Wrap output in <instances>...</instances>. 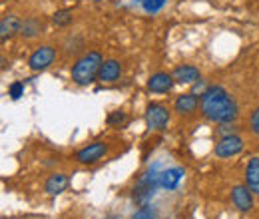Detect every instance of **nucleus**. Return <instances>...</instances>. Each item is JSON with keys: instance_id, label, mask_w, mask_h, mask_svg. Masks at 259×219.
<instances>
[{"instance_id": "nucleus-5", "label": "nucleus", "mask_w": 259, "mask_h": 219, "mask_svg": "<svg viewBox=\"0 0 259 219\" xmlns=\"http://www.w3.org/2000/svg\"><path fill=\"white\" fill-rule=\"evenodd\" d=\"M108 154V144L104 142H94V144H88L86 148L78 150L74 159L78 163H84V165H90V163H96L102 157Z\"/></svg>"}, {"instance_id": "nucleus-18", "label": "nucleus", "mask_w": 259, "mask_h": 219, "mask_svg": "<svg viewBox=\"0 0 259 219\" xmlns=\"http://www.w3.org/2000/svg\"><path fill=\"white\" fill-rule=\"evenodd\" d=\"M70 22H72V12H70V10H58V12H54V16H52V24L58 26V28H64Z\"/></svg>"}, {"instance_id": "nucleus-23", "label": "nucleus", "mask_w": 259, "mask_h": 219, "mask_svg": "<svg viewBox=\"0 0 259 219\" xmlns=\"http://www.w3.org/2000/svg\"><path fill=\"white\" fill-rule=\"evenodd\" d=\"M249 127H251V132L259 136V108L253 110V114H251V118H249Z\"/></svg>"}, {"instance_id": "nucleus-6", "label": "nucleus", "mask_w": 259, "mask_h": 219, "mask_svg": "<svg viewBox=\"0 0 259 219\" xmlns=\"http://www.w3.org/2000/svg\"><path fill=\"white\" fill-rule=\"evenodd\" d=\"M54 60H56V50L52 46H40V48H36L32 54H30L28 68L32 72H42V70H46Z\"/></svg>"}, {"instance_id": "nucleus-14", "label": "nucleus", "mask_w": 259, "mask_h": 219, "mask_svg": "<svg viewBox=\"0 0 259 219\" xmlns=\"http://www.w3.org/2000/svg\"><path fill=\"white\" fill-rule=\"evenodd\" d=\"M197 106H199L197 96H195L194 92H188V94L178 96V100H176V104H174V110H176L178 114H182V116H188V114L195 112Z\"/></svg>"}, {"instance_id": "nucleus-19", "label": "nucleus", "mask_w": 259, "mask_h": 219, "mask_svg": "<svg viewBox=\"0 0 259 219\" xmlns=\"http://www.w3.org/2000/svg\"><path fill=\"white\" fill-rule=\"evenodd\" d=\"M165 2H167V0H144V2H142V6H144V10H146V12L156 14V12H160L163 6H165Z\"/></svg>"}, {"instance_id": "nucleus-2", "label": "nucleus", "mask_w": 259, "mask_h": 219, "mask_svg": "<svg viewBox=\"0 0 259 219\" xmlns=\"http://www.w3.org/2000/svg\"><path fill=\"white\" fill-rule=\"evenodd\" d=\"M104 64V58L102 54L92 50V52H86L78 62L72 66V80L74 84L78 86H88L92 84L100 74V68Z\"/></svg>"}, {"instance_id": "nucleus-3", "label": "nucleus", "mask_w": 259, "mask_h": 219, "mask_svg": "<svg viewBox=\"0 0 259 219\" xmlns=\"http://www.w3.org/2000/svg\"><path fill=\"white\" fill-rule=\"evenodd\" d=\"M158 188H160V173L156 169L146 171L138 180V184L134 188V201L138 205H148V201L156 195V189Z\"/></svg>"}, {"instance_id": "nucleus-20", "label": "nucleus", "mask_w": 259, "mask_h": 219, "mask_svg": "<svg viewBox=\"0 0 259 219\" xmlns=\"http://www.w3.org/2000/svg\"><path fill=\"white\" fill-rule=\"evenodd\" d=\"M132 219H158V213L150 205H142L138 211H134Z\"/></svg>"}, {"instance_id": "nucleus-7", "label": "nucleus", "mask_w": 259, "mask_h": 219, "mask_svg": "<svg viewBox=\"0 0 259 219\" xmlns=\"http://www.w3.org/2000/svg\"><path fill=\"white\" fill-rule=\"evenodd\" d=\"M243 150V140L237 136V134H231V136H224L218 144H215V156L218 157H233L237 154H241Z\"/></svg>"}, {"instance_id": "nucleus-22", "label": "nucleus", "mask_w": 259, "mask_h": 219, "mask_svg": "<svg viewBox=\"0 0 259 219\" xmlns=\"http://www.w3.org/2000/svg\"><path fill=\"white\" fill-rule=\"evenodd\" d=\"M8 96H10L12 100H18L20 96H24V84H22V82H14V84H10Z\"/></svg>"}, {"instance_id": "nucleus-4", "label": "nucleus", "mask_w": 259, "mask_h": 219, "mask_svg": "<svg viewBox=\"0 0 259 219\" xmlns=\"http://www.w3.org/2000/svg\"><path fill=\"white\" fill-rule=\"evenodd\" d=\"M146 124L150 129L163 132L169 124V110L162 104H150L146 108Z\"/></svg>"}, {"instance_id": "nucleus-21", "label": "nucleus", "mask_w": 259, "mask_h": 219, "mask_svg": "<svg viewBox=\"0 0 259 219\" xmlns=\"http://www.w3.org/2000/svg\"><path fill=\"white\" fill-rule=\"evenodd\" d=\"M108 125H122L126 122V112H122V110H118V112H112L110 116H108Z\"/></svg>"}, {"instance_id": "nucleus-15", "label": "nucleus", "mask_w": 259, "mask_h": 219, "mask_svg": "<svg viewBox=\"0 0 259 219\" xmlns=\"http://www.w3.org/2000/svg\"><path fill=\"white\" fill-rule=\"evenodd\" d=\"M68 184H70V178L66 173H52L44 184V191L48 195H60L68 188Z\"/></svg>"}, {"instance_id": "nucleus-8", "label": "nucleus", "mask_w": 259, "mask_h": 219, "mask_svg": "<svg viewBox=\"0 0 259 219\" xmlns=\"http://www.w3.org/2000/svg\"><path fill=\"white\" fill-rule=\"evenodd\" d=\"M231 199H233V205L241 213H247L253 209V191L247 186H235L231 189Z\"/></svg>"}, {"instance_id": "nucleus-1", "label": "nucleus", "mask_w": 259, "mask_h": 219, "mask_svg": "<svg viewBox=\"0 0 259 219\" xmlns=\"http://www.w3.org/2000/svg\"><path fill=\"white\" fill-rule=\"evenodd\" d=\"M199 108L205 120L213 124H233L239 116L235 100L222 86H209L201 92Z\"/></svg>"}, {"instance_id": "nucleus-10", "label": "nucleus", "mask_w": 259, "mask_h": 219, "mask_svg": "<svg viewBox=\"0 0 259 219\" xmlns=\"http://www.w3.org/2000/svg\"><path fill=\"white\" fill-rule=\"evenodd\" d=\"M184 176H186L184 167H167V169H163V171H160V188L167 189V191L176 189L180 186V182L184 180Z\"/></svg>"}, {"instance_id": "nucleus-13", "label": "nucleus", "mask_w": 259, "mask_h": 219, "mask_svg": "<svg viewBox=\"0 0 259 219\" xmlns=\"http://www.w3.org/2000/svg\"><path fill=\"white\" fill-rule=\"evenodd\" d=\"M122 76V66L118 60H104L102 68H100V74H98V80L100 82H116L118 78Z\"/></svg>"}, {"instance_id": "nucleus-16", "label": "nucleus", "mask_w": 259, "mask_h": 219, "mask_svg": "<svg viewBox=\"0 0 259 219\" xmlns=\"http://www.w3.org/2000/svg\"><path fill=\"white\" fill-rule=\"evenodd\" d=\"M245 186L253 193H259V157H251L245 169Z\"/></svg>"}, {"instance_id": "nucleus-9", "label": "nucleus", "mask_w": 259, "mask_h": 219, "mask_svg": "<svg viewBox=\"0 0 259 219\" xmlns=\"http://www.w3.org/2000/svg\"><path fill=\"white\" fill-rule=\"evenodd\" d=\"M174 84H176V80H174L171 74L156 72V74H152L150 80H148V90L154 92V94H167V92H171Z\"/></svg>"}, {"instance_id": "nucleus-24", "label": "nucleus", "mask_w": 259, "mask_h": 219, "mask_svg": "<svg viewBox=\"0 0 259 219\" xmlns=\"http://www.w3.org/2000/svg\"><path fill=\"white\" fill-rule=\"evenodd\" d=\"M106 219H122V217H116V215H110V217H106Z\"/></svg>"}, {"instance_id": "nucleus-12", "label": "nucleus", "mask_w": 259, "mask_h": 219, "mask_svg": "<svg viewBox=\"0 0 259 219\" xmlns=\"http://www.w3.org/2000/svg\"><path fill=\"white\" fill-rule=\"evenodd\" d=\"M20 28H22V20L18 16H14V14L4 16L2 22H0V40L6 42L14 34H20Z\"/></svg>"}, {"instance_id": "nucleus-17", "label": "nucleus", "mask_w": 259, "mask_h": 219, "mask_svg": "<svg viewBox=\"0 0 259 219\" xmlns=\"http://www.w3.org/2000/svg\"><path fill=\"white\" fill-rule=\"evenodd\" d=\"M42 30V22L40 20H36V18H26V20H22V28H20V36H24V38H34V36H38Z\"/></svg>"}, {"instance_id": "nucleus-11", "label": "nucleus", "mask_w": 259, "mask_h": 219, "mask_svg": "<svg viewBox=\"0 0 259 219\" xmlns=\"http://www.w3.org/2000/svg\"><path fill=\"white\" fill-rule=\"evenodd\" d=\"M171 76H174L176 84H195V82L201 78L199 70H197L195 66H190V64L178 66V68L171 72Z\"/></svg>"}]
</instances>
